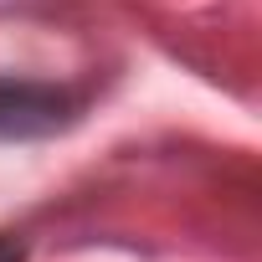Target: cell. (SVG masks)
Masks as SVG:
<instances>
[{"label": "cell", "instance_id": "6da1fadb", "mask_svg": "<svg viewBox=\"0 0 262 262\" xmlns=\"http://www.w3.org/2000/svg\"><path fill=\"white\" fill-rule=\"evenodd\" d=\"M57 123V98L36 88H0V134H31Z\"/></svg>", "mask_w": 262, "mask_h": 262}, {"label": "cell", "instance_id": "7a4b0ae2", "mask_svg": "<svg viewBox=\"0 0 262 262\" xmlns=\"http://www.w3.org/2000/svg\"><path fill=\"white\" fill-rule=\"evenodd\" d=\"M0 262H26V252H21L16 236H0Z\"/></svg>", "mask_w": 262, "mask_h": 262}]
</instances>
